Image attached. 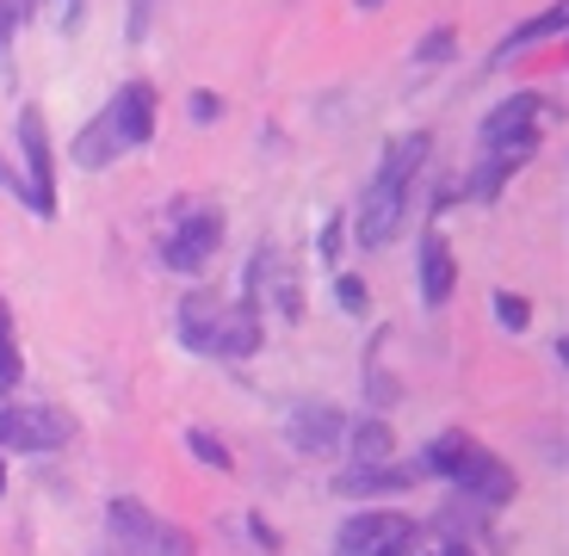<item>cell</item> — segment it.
Here are the masks:
<instances>
[{"label":"cell","instance_id":"8fae6325","mask_svg":"<svg viewBox=\"0 0 569 556\" xmlns=\"http://www.w3.org/2000/svg\"><path fill=\"white\" fill-rule=\"evenodd\" d=\"M415 285H421L427 310H446L452 291H458V260H452V242H446L440 223L421 229V247H415Z\"/></svg>","mask_w":569,"mask_h":556},{"label":"cell","instance_id":"e0dca14e","mask_svg":"<svg viewBox=\"0 0 569 556\" xmlns=\"http://www.w3.org/2000/svg\"><path fill=\"white\" fill-rule=\"evenodd\" d=\"M118 155H124V149H118L112 124H106V118L93 112V118L81 124V137H74V168H81V173H106Z\"/></svg>","mask_w":569,"mask_h":556},{"label":"cell","instance_id":"ba28073f","mask_svg":"<svg viewBox=\"0 0 569 556\" xmlns=\"http://www.w3.org/2000/svg\"><path fill=\"white\" fill-rule=\"evenodd\" d=\"M390 544H415V519L390 514V507H359L335 526V556H371Z\"/></svg>","mask_w":569,"mask_h":556},{"label":"cell","instance_id":"7402d4cb","mask_svg":"<svg viewBox=\"0 0 569 556\" xmlns=\"http://www.w3.org/2000/svg\"><path fill=\"white\" fill-rule=\"evenodd\" d=\"M31 13H38V0H0V62L13 57V38L31 26Z\"/></svg>","mask_w":569,"mask_h":556},{"label":"cell","instance_id":"2e32d148","mask_svg":"<svg viewBox=\"0 0 569 556\" xmlns=\"http://www.w3.org/2000/svg\"><path fill=\"white\" fill-rule=\"evenodd\" d=\"M563 26H569V7L557 0V7H545L539 19H520V26L508 31V38L496 43V57H489V69H501V62L513 57V50H532V43H551V38H563Z\"/></svg>","mask_w":569,"mask_h":556},{"label":"cell","instance_id":"5bb4252c","mask_svg":"<svg viewBox=\"0 0 569 556\" xmlns=\"http://www.w3.org/2000/svg\"><path fill=\"white\" fill-rule=\"evenodd\" d=\"M427 155H433V137H427V130H409V137L385 143V155H378V173H371V180L390 185V192H409L415 173L427 168Z\"/></svg>","mask_w":569,"mask_h":556},{"label":"cell","instance_id":"f1b7e54d","mask_svg":"<svg viewBox=\"0 0 569 556\" xmlns=\"http://www.w3.org/2000/svg\"><path fill=\"white\" fill-rule=\"evenodd\" d=\"M124 7H130L124 31H130V38H142V31H149V19H156V7H161V0H124Z\"/></svg>","mask_w":569,"mask_h":556},{"label":"cell","instance_id":"f546056e","mask_svg":"<svg viewBox=\"0 0 569 556\" xmlns=\"http://www.w3.org/2000/svg\"><path fill=\"white\" fill-rule=\"evenodd\" d=\"M248 532H254V544H260V550H267V556H279V550H284V544H279V532H272V526H267V519H260V514H248Z\"/></svg>","mask_w":569,"mask_h":556},{"label":"cell","instance_id":"d4e9b609","mask_svg":"<svg viewBox=\"0 0 569 556\" xmlns=\"http://www.w3.org/2000/svg\"><path fill=\"white\" fill-rule=\"evenodd\" d=\"M335 303H341V315H366L371 310V291L359 272H335Z\"/></svg>","mask_w":569,"mask_h":556},{"label":"cell","instance_id":"cb8c5ba5","mask_svg":"<svg viewBox=\"0 0 569 556\" xmlns=\"http://www.w3.org/2000/svg\"><path fill=\"white\" fill-rule=\"evenodd\" d=\"M452 50H458V31L440 26V31H427V38L415 43V62H421V69H440V62H452Z\"/></svg>","mask_w":569,"mask_h":556},{"label":"cell","instance_id":"5b68a950","mask_svg":"<svg viewBox=\"0 0 569 556\" xmlns=\"http://www.w3.org/2000/svg\"><path fill=\"white\" fill-rule=\"evenodd\" d=\"M19 180H26V211L38 223H57V149L38 105H19Z\"/></svg>","mask_w":569,"mask_h":556},{"label":"cell","instance_id":"7a4b0ae2","mask_svg":"<svg viewBox=\"0 0 569 556\" xmlns=\"http://www.w3.org/2000/svg\"><path fill=\"white\" fill-rule=\"evenodd\" d=\"M106 532H112V550L124 556H199V538L173 519L149 514L137 495H118L106 501Z\"/></svg>","mask_w":569,"mask_h":556},{"label":"cell","instance_id":"30bf717a","mask_svg":"<svg viewBox=\"0 0 569 556\" xmlns=\"http://www.w3.org/2000/svg\"><path fill=\"white\" fill-rule=\"evenodd\" d=\"M347 433V414L335 402H291L284 408V445L303 457H328Z\"/></svg>","mask_w":569,"mask_h":556},{"label":"cell","instance_id":"8992f818","mask_svg":"<svg viewBox=\"0 0 569 556\" xmlns=\"http://www.w3.org/2000/svg\"><path fill=\"white\" fill-rule=\"evenodd\" d=\"M100 118L112 124V137H118V149H142V143H156V118H161V93H156V81H124L112 93V100L100 105Z\"/></svg>","mask_w":569,"mask_h":556},{"label":"cell","instance_id":"44dd1931","mask_svg":"<svg viewBox=\"0 0 569 556\" xmlns=\"http://www.w3.org/2000/svg\"><path fill=\"white\" fill-rule=\"evenodd\" d=\"M489 310H496V322L508 334H527L532 328V297H520V291H496V297H489Z\"/></svg>","mask_w":569,"mask_h":556},{"label":"cell","instance_id":"9c48e42d","mask_svg":"<svg viewBox=\"0 0 569 556\" xmlns=\"http://www.w3.org/2000/svg\"><path fill=\"white\" fill-rule=\"evenodd\" d=\"M539 112H545V93H508L496 112L483 118V149H527L539 155Z\"/></svg>","mask_w":569,"mask_h":556},{"label":"cell","instance_id":"d6986e66","mask_svg":"<svg viewBox=\"0 0 569 556\" xmlns=\"http://www.w3.org/2000/svg\"><path fill=\"white\" fill-rule=\"evenodd\" d=\"M186 452L199 457L204 471H217V476H223V471H236V457H229V445L217 439L211 427H186Z\"/></svg>","mask_w":569,"mask_h":556},{"label":"cell","instance_id":"d6a6232c","mask_svg":"<svg viewBox=\"0 0 569 556\" xmlns=\"http://www.w3.org/2000/svg\"><path fill=\"white\" fill-rule=\"evenodd\" d=\"M353 7H359V13H378V7H385V0H353Z\"/></svg>","mask_w":569,"mask_h":556},{"label":"cell","instance_id":"52a82bcc","mask_svg":"<svg viewBox=\"0 0 569 556\" xmlns=\"http://www.w3.org/2000/svg\"><path fill=\"white\" fill-rule=\"evenodd\" d=\"M452 488L470 501V507H483V514H501V507H513V495H520V476H513L496 452L470 445L465 464H458V476H452Z\"/></svg>","mask_w":569,"mask_h":556},{"label":"cell","instance_id":"4316f807","mask_svg":"<svg viewBox=\"0 0 569 556\" xmlns=\"http://www.w3.org/2000/svg\"><path fill=\"white\" fill-rule=\"evenodd\" d=\"M38 13L57 19V31H74V26H81V13H87V0H38Z\"/></svg>","mask_w":569,"mask_h":556},{"label":"cell","instance_id":"277c9868","mask_svg":"<svg viewBox=\"0 0 569 556\" xmlns=\"http://www.w3.org/2000/svg\"><path fill=\"white\" fill-rule=\"evenodd\" d=\"M74 414L57 408V402H7L0 408V452H26V457H43V452H62L74 445Z\"/></svg>","mask_w":569,"mask_h":556},{"label":"cell","instance_id":"d590c367","mask_svg":"<svg viewBox=\"0 0 569 556\" xmlns=\"http://www.w3.org/2000/svg\"><path fill=\"white\" fill-rule=\"evenodd\" d=\"M433 556H446V550H433Z\"/></svg>","mask_w":569,"mask_h":556},{"label":"cell","instance_id":"4dcf8cb0","mask_svg":"<svg viewBox=\"0 0 569 556\" xmlns=\"http://www.w3.org/2000/svg\"><path fill=\"white\" fill-rule=\"evenodd\" d=\"M0 185H7V192H13L19 204H26V180H19V168H13L7 155H0Z\"/></svg>","mask_w":569,"mask_h":556},{"label":"cell","instance_id":"ac0fdd59","mask_svg":"<svg viewBox=\"0 0 569 556\" xmlns=\"http://www.w3.org/2000/svg\"><path fill=\"white\" fill-rule=\"evenodd\" d=\"M465 452H470V433H440V439H427L421 445V464H415V476H440V483H452L458 476V464H465Z\"/></svg>","mask_w":569,"mask_h":556},{"label":"cell","instance_id":"6da1fadb","mask_svg":"<svg viewBox=\"0 0 569 556\" xmlns=\"http://www.w3.org/2000/svg\"><path fill=\"white\" fill-rule=\"evenodd\" d=\"M180 346L199 358H254L260 353V303L248 297H217V291H192L173 315Z\"/></svg>","mask_w":569,"mask_h":556},{"label":"cell","instance_id":"83f0119b","mask_svg":"<svg viewBox=\"0 0 569 556\" xmlns=\"http://www.w3.org/2000/svg\"><path fill=\"white\" fill-rule=\"evenodd\" d=\"M316 247H322L328 272H335V260H341V216H328V223H322V235H316Z\"/></svg>","mask_w":569,"mask_h":556},{"label":"cell","instance_id":"3957f363","mask_svg":"<svg viewBox=\"0 0 569 556\" xmlns=\"http://www.w3.org/2000/svg\"><path fill=\"white\" fill-rule=\"evenodd\" d=\"M217 247H223V211L217 204H180L168 235H161V266L180 272V279H199L217 260Z\"/></svg>","mask_w":569,"mask_h":556},{"label":"cell","instance_id":"7c38bea8","mask_svg":"<svg viewBox=\"0 0 569 556\" xmlns=\"http://www.w3.org/2000/svg\"><path fill=\"white\" fill-rule=\"evenodd\" d=\"M402 204H409V192H390V185H378L371 180L366 192H359V211H353V235H359V247H385L390 235L402 229Z\"/></svg>","mask_w":569,"mask_h":556},{"label":"cell","instance_id":"1f68e13d","mask_svg":"<svg viewBox=\"0 0 569 556\" xmlns=\"http://www.w3.org/2000/svg\"><path fill=\"white\" fill-rule=\"evenodd\" d=\"M371 556H409V544H390V550H371Z\"/></svg>","mask_w":569,"mask_h":556},{"label":"cell","instance_id":"836d02e7","mask_svg":"<svg viewBox=\"0 0 569 556\" xmlns=\"http://www.w3.org/2000/svg\"><path fill=\"white\" fill-rule=\"evenodd\" d=\"M0 495H7V464H0Z\"/></svg>","mask_w":569,"mask_h":556},{"label":"cell","instance_id":"603a6c76","mask_svg":"<svg viewBox=\"0 0 569 556\" xmlns=\"http://www.w3.org/2000/svg\"><path fill=\"white\" fill-rule=\"evenodd\" d=\"M260 279H267V247H260V254L248 260V291H242V297H254ZM279 303H284V315H291V322L303 315V297H298V285H291V279H279Z\"/></svg>","mask_w":569,"mask_h":556},{"label":"cell","instance_id":"4fadbf2b","mask_svg":"<svg viewBox=\"0 0 569 556\" xmlns=\"http://www.w3.org/2000/svg\"><path fill=\"white\" fill-rule=\"evenodd\" d=\"M415 483H421V476L402 471V464H341V471H335V495H341V501H385V495H409Z\"/></svg>","mask_w":569,"mask_h":556},{"label":"cell","instance_id":"ffe728a7","mask_svg":"<svg viewBox=\"0 0 569 556\" xmlns=\"http://www.w3.org/2000/svg\"><path fill=\"white\" fill-rule=\"evenodd\" d=\"M19 377H26V358H19V341H13V315L0 303V396L19 390Z\"/></svg>","mask_w":569,"mask_h":556},{"label":"cell","instance_id":"484cf974","mask_svg":"<svg viewBox=\"0 0 569 556\" xmlns=\"http://www.w3.org/2000/svg\"><path fill=\"white\" fill-rule=\"evenodd\" d=\"M186 112H192V124H217V118H223V93H211V87H199V93L186 100Z\"/></svg>","mask_w":569,"mask_h":556},{"label":"cell","instance_id":"e575fe53","mask_svg":"<svg viewBox=\"0 0 569 556\" xmlns=\"http://www.w3.org/2000/svg\"><path fill=\"white\" fill-rule=\"evenodd\" d=\"M100 556H124V550H100Z\"/></svg>","mask_w":569,"mask_h":556},{"label":"cell","instance_id":"9a60e30c","mask_svg":"<svg viewBox=\"0 0 569 556\" xmlns=\"http://www.w3.org/2000/svg\"><path fill=\"white\" fill-rule=\"evenodd\" d=\"M341 439H347V464H390V457H397V427H390L385 414L353 421Z\"/></svg>","mask_w":569,"mask_h":556}]
</instances>
